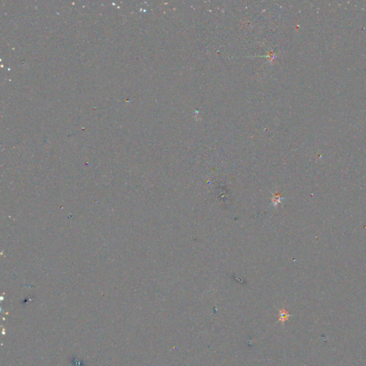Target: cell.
<instances>
[{"instance_id":"7a4b0ae2","label":"cell","mask_w":366,"mask_h":366,"mask_svg":"<svg viewBox=\"0 0 366 366\" xmlns=\"http://www.w3.org/2000/svg\"><path fill=\"white\" fill-rule=\"evenodd\" d=\"M283 199V197H281V195L280 194H278L277 192V193H275V195H273V197H272V205L273 206H277V204L279 203H280L281 202H282V199Z\"/></svg>"},{"instance_id":"6da1fadb","label":"cell","mask_w":366,"mask_h":366,"mask_svg":"<svg viewBox=\"0 0 366 366\" xmlns=\"http://www.w3.org/2000/svg\"><path fill=\"white\" fill-rule=\"evenodd\" d=\"M290 317V315L288 312L283 308L280 310V313H279V321L282 322V323H285L286 320H288Z\"/></svg>"}]
</instances>
